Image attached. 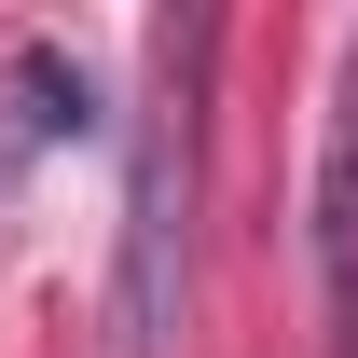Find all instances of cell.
Wrapping results in <instances>:
<instances>
[{
  "label": "cell",
  "mask_w": 358,
  "mask_h": 358,
  "mask_svg": "<svg viewBox=\"0 0 358 358\" xmlns=\"http://www.w3.org/2000/svg\"><path fill=\"white\" fill-rule=\"evenodd\" d=\"M207 69H221V14H166V28H152V83H138V152H124V289H110L124 358L166 345L179 275H193V138H207Z\"/></svg>",
  "instance_id": "1"
},
{
  "label": "cell",
  "mask_w": 358,
  "mask_h": 358,
  "mask_svg": "<svg viewBox=\"0 0 358 358\" xmlns=\"http://www.w3.org/2000/svg\"><path fill=\"white\" fill-rule=\"evenodd\" d=\"M69 138H96V83L69 42H14L0 55V193L42 166V152H69Z\"/></svg>",
  "instance_id": "2"
},
{
  "label": "cell",
  "mask_w": 358,
  "mask_h": 358,
  "mask_svg": "<svg viewBox=\"0 0 358 358\" xmlns=\"http://www.w3.org/2000/svg\"><path fill=\"white\" fill-rule=\"evenodd\" d=\"M303 234H317V289H331V317L358 331V28H345V69H331V124H317Z\"/></svg>",
  "instance_id": "3"
}]
</instances>
